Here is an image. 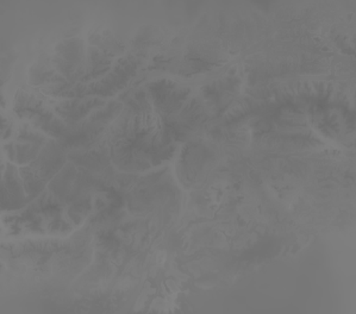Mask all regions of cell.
<instances>
[{
	"mask_svg": "<svg viewBox=\"0 0 356 314\" xmlns=\"http://www.w3.org/2000/svg\"><path fill=\"white\" fill-rule=\"evenodd\" d=\"M13 111L22 119L26 120L31 126L41 130L53 138L63 140L71 133L72 126L58 117V113L47 106L38 97L29 92L19 90L15 95Z\"/></svg>",
	"mask_w": 356,
	"mask_h": 314,
	"instance_id": "obj_1",
	"label": "cell"
},
{
	"mask_svg": "<svg viewBox=\"0 0 356 314\" xmlns=\"http://www.w3.org/2000/svg\"><path fill=\"white\" fill-rule=\"evenodd\" d=\"M63 145L49 142L42 148L41 153L28 167L19 170L25 193L28 199L36 197L44 190L47 183L65 167V153Z\"/></svg>",
	"mask_w": 356,
	"mask_h": 314,
	"instance_id": "obj_2",
	"label": "cell"
},
{
	"mask_svg": "<svg viewBox=\"0 0 356 314\" xmlns=\"http://www.w3.org/2000/svg\"><path fill=\"white\" fill-rule=\"evenodd\" d=\"M137 67L138 61L136 58H122L103 78H100L95 83H78L72 87L71 90L63 91L61 97H66V99L86 97H111L128 85L134 75L136 74Z\"/></svg>",
	"mask_w": 356,
	"mask_h": 314,
	"instance_id": "obj_3",
	"label": "cell"
},
{
	"mask_svg": "<svg viewBox=\"0 0 356 314\" xmlns=\"http://www.w3.org/2000/svg\"><path fill=\"white\" fill-rule=\"evenodd\" d=\"M51 63L55 71L66 78L67 83L73 81L81 73L83 67V41L78 38H67L55 46Z\"/></svg>",
	"mask_w": 356,
	"mask_h": 314,
	"instance_id": "obj_4",
	"label": "cell"
},
{
	"mask_svg": "<svg viewBox=\"0 0 356 314\" xmlns=\"http://www.w3.org/2000/svg\"><path fill=\"white\" fill-rule=\"evenodd\" d=\"M282 103L280 98L277 97L275 88L272 91H265L264 90H255L250 92L248 97H245V99L241 100L238 103L235 104L230 110H229L225 116H224V123L225 124H232L240 122L243 118L261 113L266 110L270 108H279Z\"/></svg>",
	"mask_w": 356,
	"mask_h": 314,
	"instance_id": "obj_5",
	"label": "cell"
},
{
	"mask_svg": "<svg viewBox=\"0 0 356 314\" xmlns=\"http://www.w3.org/2000/svg\"><path fill=\"white\" fill-rule=\"evenodd\" d=\"M149 90L154 105L159 108V111L166 115H172L181 108L182 103L190 94V88L179 86L170 80H161L160 83H152Z\"/></svg>",
	"mask_w": 356,
	"mask_h": 314,
	"instance_id": "obj_6",
	"label": "cell"
},
{
	"mask_svg": "<svg viewBox=\"0 0 356 314\" xmlns=\"http://www.w3.org/2000/svg\"><path fill=\"white\" fill-rule=\"evenodd\" d=\"M28 200L19 170L16 165L8 163L1 180V208L16 210L24 206Z\"/></svg>",
	"mask_w": 356,
	"mask_h": 314,
	"instance_id": "obj_7",
	"label": "cell"
},
{
	"mask_svg": "<svg viewBox=\"0 0 356 314\" xmlns=\"http://www.w3.org/2000/svg\"><path fill=\"white\" fill-rule=\"evenodd\" d=\"M102 105H104L103 100L97 97L70 98L54 105V111L67 124L74 126L81 123L90 112L99 108Z\"/></svg>",
	"mask_w": 356,
	"mask_h": 314,
	"instance_id": "obj_8",
	"label": "cell"
},
{
	"mask_svg": "<svg viewBox=\"0 0 356 314\" xmlns=\"http://www.w3.org/2000/svg\"><path fill=\"white\" fill-rule=\"evenodd\" d=\"M28 78H29V83L33 86H42V85L63 86V83H67L66 78L55 71L51 61L50 63H43V61L33 63V66L30 67Z\"/></svg>",
	"mask_w": 356,
	"mask_h": 314,
	"instance_id": "obj_9",
	"label": "cell"
},
{
	"mask_svg": "<svg viewBox=\"0 0 356 314\" xmlns=\"http://www.w3.org/2000/svg\"><path fill=\"white\" fill-rule=\"evenodd\" d=\"M4 150L10 161H13L17 165H25L36 160V157L41 153L42 148L38 145L17 140L4 145Z\"/></svg>",
	"mask_w": 356,
	"mask_h": 314,
	"instance_id": "obj_10",
	"label": "cell"
},
{
	"mask_svg": "<svg viewBox=\"0 0 356 314\" xmlns=\"http://www.w3.org/2000/svg\"><path fill=\"white\" fill-rule=\"evenodd\" d=\"M65 249L63 242H54V240H48V242H23L18 244L16 248L13 249L15 255H22V254H43V252L54 251V250H63Z\"/></svg>",
	"mask_w": 356,
	"mask_h": 314,
	"instance_id": "obj_11",
	"label": "cell"
},
{
	"mask_svg": "<svg viewBox=\"0 0 356 314\" xmlns=\"http://www.w3.org/2000/svg\"><path fill=\"white\" fill-rule=\"evenodd\" d=\"M18 141L28 142L31 144L38 145V147H44L48 143L46 136H43L41 133H38L31 125H22L18 136Z\"/></svg>",
	"mask_w": 356,
	"mask_h": 314,
	"instance_id": "obj_12",
	"label": "cell"
}]
</instances>
